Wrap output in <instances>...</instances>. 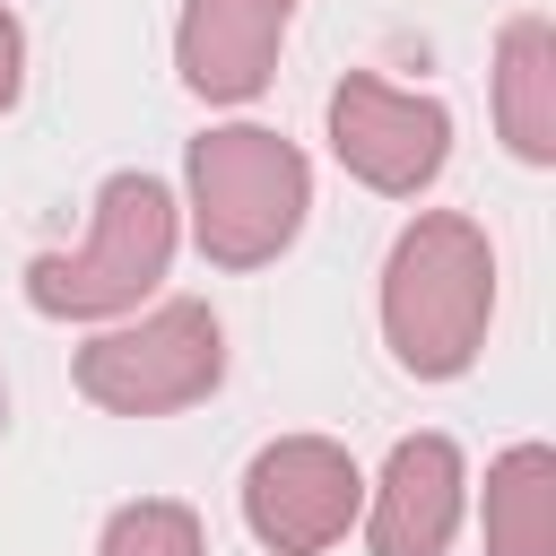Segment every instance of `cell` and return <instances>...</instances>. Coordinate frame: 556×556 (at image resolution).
Returning <instances> with one entry per match:
<instances>
[{"instance_id": "cell-10", "label": "cell", "mask_w": 556, "mask_h": 556, "mask_svg": "<svg viewBox=\"0 0 556 556\" xmlns=\"http://www.w3.org/2000/svg\"><path fill=\"white\" fill-rule=\"evenodd\" d=\"M486 556H556V452L513 443L486 469Z\"/></svg>"}, {"instance_id": "cell-8", "label": "cell", "mask_w": 556, "mask_h": 556, "mask_svg": "<svg viewBox=\"0 0 556 556\" xmlns=\"http://www.w3.org/2000/svg\"><path fill=\"white\" fill-rule=\"evenodd\" d=\"M460 443L452 434H400L382 478L365 486V547L374 556H443L460 530Z\"/></svg>"}, {"instance_id": "cell-9", "label": "cell", "mask_w": 556, "mask_h": 556, "mask_svg": "<svg viewBox=\"0 0 556 556\" xmlns=\"http://www.w3.org/2000/svg\"><path fill=\"white\" fill-rule=\"evenodd\" d=\"M495 130L521 165H556V26L513 17L495 35Z\"/></svg>"}, {"instance_id": "cell-3", "label": "cell", "mask_w": 556, "mask_h": 556, "mask_svg": "<svg viewBox=\"0 0 556 556\" xmlns=\"http://www.w3.org/2000/svg\"><path fill=\"white\" fill-rule=\"evenodd\" d=\"M182 243V208L156 174H113L87 208V243L78 252H35L26 261V304L43 321H113L139 313V295H156V278L174 269Z\"/></svg>"}, {"instance_id": "cell-13", "label": "cell", "mask_w": 556, "mask_h": 556, "mask_svg": "<svg viewBox=\"0 0 556 556\" xmlns=\"http://www.w3.org/2000/svg\"><path fill=\"white\" fill-rule=\"evenodd\" d=\"M0 426H9V382H0Z\"/></svg>"}, {"instance_id": "cell-5", "label": "cell", "mask_w": 556, "mask_h": 556, "mask_svg": "<svg viewBox=\"0 0 556 556\" xmlns=\"http://www.w3.org/2000/svg\"><path fill=\"white\" fill-rule=\"evenodd\" d=\"M330 156H339L365 191L417 200V191L443 174V156H452V113H443V96L391 87V78H374V70H348V78L330 87Z\"/></svg>"}, {"instance_id": "cell-1", "label": "cell", "mask_w": 556, "mask_h": 556, "mask_svg": "<svg viewBox=\"0 0 556 556\" xmlns=\"http://www.w3.org/2000/svg\"><path fill=\"white\" fill-rule=\"evenodd\" d=\"M495 321V243L460 208H426L400 226L382 261V339L417 382H452L478 365Z\"/></svg>"}, {"instance_id": "cell-2", "label": "cell", "mask_w": 556, "mask_h": 556, "mask_svg": "<svg viewBox=\"0 0 556 556\" xmlns=\"http://www.w3.org/2000/svg\"><path fill=\"white\" fill-rule=\"evenodd\" d=\"M182 182H191V243L217 261V269H261L278 261L295 235H304V208H313V165L295 139L261 130V122H226V130H200L191 156H182Z\"/></svg>"}, {"instance_id": "cell-6", "label": "cell", "mask_w": 556, "mask_h": 556, "mask_svg": "<svg viewBox=\"0 0 556 556\" xmlns=\"http://www.w3.org/2000/svg\"><path fill=\"white\" fill-rule=\"evenodd\" d=\"M365 513V478L330 434H278L243 469V521L269 556H321Z\"/></svg>"}, {"instance_id": "cell-7", "label": "cell", "mask_w": 556, "mask_h": 556, "mask_svg": "<svg viewBox=\"0 0 556 556\" xmlns=\"http://www.w3.org/2000/svg\"><path fill=\"white\" fill-rule=\"evenodd\" d=\"M287 26H295V0H182L174 70L200 104H252L278 70Z\"/></svg>"}, {"instance_id": "cell-12", "label": "cell", "mask_w": 556, "mask_h": 556, "mask_svg": "<svg viewBox=\"0 0 556 556\" xmlns=\"http://www.w3.org/2000/svg\"><path fill=\"white\" fill-rule=\"evenodd\" d=\"M17 87H26V26L0 9V113L17 104Z\"/></svg>"}, {"instance_id": "cell-11", "label": "cell", "mask_w": 556, "mask_h": 556, "mask_svg": "<svg viewBox=\"0 0 556 556\" xmlns=\"http://www.w3.org/2000/svg\"><path fill=\"white\" fill-rule=\"evenodd\" d=\"M96 556H208V530H200L191 504H174V495H139V504H122V513L104 521Z\"/></svg>"}, {"instance_id": "cell-4", "label": "cell", "mask_w": 556, "mask_h": 556, "mask_svg": "<svg viewBox=\"0 0 556 556\" xmlns=\"http://www.w3.org/2000/svg\"><path fill=\"white\" fill-rule=\"evenodd\" d=\"M70 374L113 417H174V408H200L226 382V330L200 295H174V304H148L139 321L96 330Z\"/></svg>"}]
</instances>
